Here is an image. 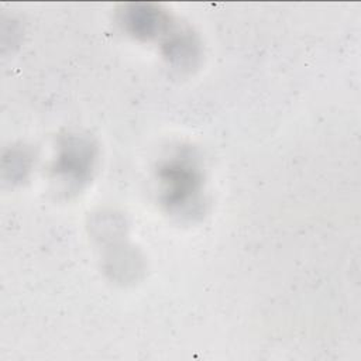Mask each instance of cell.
<instances>
[{
  "label": "cell",
  "instance_id": "3957f363",
  "mask_svg": "<svg viewBox=\"0 0 361 361\" xmlns=\"http://www.w3.org/2000/svg\"><path fill=\"white\" fill-rule=\"evenodd\" d=\"M165 20L161 13L157 11H130L128 13V25L137 37L149 38L161 31Z\"/></svg>",
  "mask_w": 361,
  "mask_h": 361
},
{
  "label": "cell",
  "instance_id": "6da1fadb",
  "mask_svg": "<svg viewBox=\"0 0 361 361\" xmlns=\"http://www.w3.org/2000/svg\"><path fill=\"white\" fill-rule=\"evenodd\" d=\"M159 176L164 185V202L172 210H185L196 203L200 192V172L186 157H178L166 162Z\"/></svg>",
  "mask_w": 361,
  "mask_h": 361
},
{
  "label": "cell",
  "instance_id": "7a4b0ae2",
  "mask_svg": "<svg viewBox=\"0 0 361 361\" xmlns=\"http://www.w3.org/2000/svg\"><path fill=\"white\" fill-rule=\"evenodd\" d=\"M92 161L93 154L90 145L80 140H71L61 151L56 169L66 178L82 180L92 168Z\"/></svg>",
  "mask_w": 361,
  "mask_h": 361
}]
</instances>
